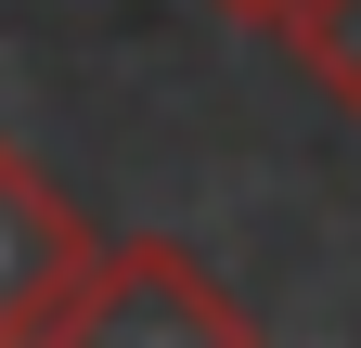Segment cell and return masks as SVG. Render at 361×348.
Segmentation results:
<instances>
[{
	"label": "cell",
	"mask_w": 361,
	"mask_h": 348,
	"mask_svg": "<svg viewBox=\"0 0 361 348\" xmlns=\"http://www.w3.org/2000/svg\"><path fill=\"white\" fill-rule=\"evenodd\" d=\"M90 258H104V245L65 220V194L39 181L26 155H0V348H26V335H78Z\"/></svg>",
	"instance_id": "cell-1"
},
{
	"label": "cell",
	"mask_w": 361,
	"mask_h": 348,
	"mask_svg": "<svg viewBox=\"0 0 361 348\" xmlns=\"http://www.w3.org/2000/svg\"><path fill=\"white\" fill-rule=\"evenodd\" d=\"M78 335H245V297L194 271V245L168 232H129L90 258V297H78Z\"/></svg>",
	"instance_id": "cell-2"
},
{
	"label": "cell",
	"mask_w": 361,
	"mask_h": 348,
	"mask_svg": "<svg viewBox=\"0 0 361 348\" xmlns=\"http://www.w3.org/2000/svg\"><path fill=\"white\" fill-rule=\"evenodd\" d=\"M258 26L297 52L310 91H336V104L361 116V0H258Z\"/></svg>",
	"instance_id": "cell-3"
},
{
	"label": "cell",
	"mask_w": 361,
	"mask_h": 348,
	"mask_svg": "<svg viewBox=\"0 0 361 348\" xmlns=\"http://www.w3.org/2000/svg\"><path fill=\"white\" fill-rule=\"evenodd\" d=\"M245 13H258V0H245Z\"/></svg>",
	"instance_id": "cell-4"
}]
</instances>
